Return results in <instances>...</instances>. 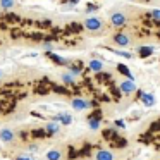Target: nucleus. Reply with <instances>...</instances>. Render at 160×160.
Instances as JSON below:
<instances>
[{"label":"nucleus","mask_w":160,"mask_h":160,"mask_svg":"<svg viewBox=\"0 0 160 160\" xmlns=\"http://www.w3.org/2000/svg\"><path fill=\"white\" fill-rule=\"evenodd\" d=\"M50 86H52V83H50L47 78H43L42 81H38V83L35 84V88H33V91H35L36 95H47L48 91H52L50 90Z\"/></svg>","instance_id":"1"},{"label":"nucleus","mask_w":160,"mask_h":160,"mask_svg":"<svg viewBox=\"0 0 160 160\" xmlns=\"http://www.w3.org/2000/svg\"><path fill=\"white\" fill-rule=\"evenodd\" d=\"M71 105H72L74 110H86V108H90V100H84V98H79V97H74L72 100H71Z\"/></svg>","instance_id":"2"},{"label":"nucleus","mask_w":160,"mask_h":160,"mask_svg":"<svg viewBox=\"0 0 160 160\" xmlns=\"http://www.w3.org/2000/svg\"><path fill=\"white\" fill-rule=\"evenodd\" d=\"M110 22L115 26V28H121V26H124L126 22H128V18H126L122 12H112L110 14Z\"/></svg>","instance_id":"3"},{"label":"nucleus","mask_w":160,"mask_h":160,"mask_svg":"<svg viewBox=\"0 0 160 160\" xmlns=\"http://www.w3.org/2000/svg\"><path fill=\"white\" fill-rule=\"evenodd\" d=\"M84 28H86L88 31H100L102 29V21L98 18H88L86 21H84Z\"/></svg>","instance_id":"4"},{"label":"nucleus","mask_w":160,"mask_h":160,"mask_svg":"<svg viewBox=\"0 0 160 160\" xmlns=\"http://www.w3.org/2000/svg\"><path fill=\"white\" fill-rule=\"evenodd\" d=\"M16 108L14 100H0V115H7Z\"/></svg>","instance_id":"5"},{"label":"nucleus","mask_w":160,"mask_h":160,"mask_svg":"<svg viewBox=\"0 0 160 160\" xmlns=\"http://www.w3.org/2000/svg\"><path fill=\"white\" fill-rule=\"evenodd\" d=\"M95 79H97V83L100 84V86H108V84L112 83V76L110 72H97L95 74Z\"/></svg>","instance_id":"6"},{"label":"nucleus","mask_w":160,"mask_h":160,"mask_svg":"<svg viewBox=\"0 0 160 160\" xmlns=\"http://www.w3.org/2000/svg\"><path fill=\"white\" fill-rule=\"evenodd\" d=\"M119 90H121V93L124 95H131L136 91V86H134V81H122L121 84H119Z\"/></svg>","instance_id":"7"},{"label":"nucleus","mask_w":160,"mask_h":160,"mask_svg":"<svg viewBox=\"0 0 160 160\" xmlns=\"http://www.w3.org/2000/svg\"><path fill=\"white\" fill-rule=\"evenodd\" d=\"M14 138H16V134H14V131H11L9 128H4V129H0V141H4V143H12L14 141Z\"/></svg>","instance_id":"8"},{"label":"nucleus","mask_w":160,"mask_h":160,"mask_svg":"<svg viewBox=\"0 0 160 160\" xmlns=\"http://www.w3.org/2000/svg\"><path fill=\"white\" fill-rule=\"evenodd\" d=\"M0 21L2 22H5V24H7V22H21L22 19H21V16H18V14H14V12H7V14H4V16H0Z\"/></svg>","instance_id":"9"},{"label":"nucleus","mask_w":160,"mask_h":160,"mask_svg":"<svg viewBox=\"0 0 160 160\" xmlns=\"http://www.w3.org/2000/svg\"><path fill=\"white\" fill-rule=\"evenodd\" d=\"M55 122H59V124H64V126H69L71 122H72V117H71L67 112H60V114L55 115V119H53Z\"/></svg>","instance_id":"10"},{"label":"nucleus","mask_w":160,"mask_h":160,"mask_svg":"<svg viewBox=\"0 0 160 160\" xmlns=\"http://www.w3.org/2000/svg\"><path fill=\"white\" fill-rule=\"evenodd\" d=\"M67 67H69V74H72V76H79V74H83V62H76V64H67Z\"/></svg>","instance_id":"11"},{"label":"nucleus","mask_w":160,"mask_h":160,"mask_svg":"<svg viewBox=\"0 0 160 160\" xmlns=\"http://www.w3.org/2000/svg\"><path fill=\"white\" fill-rule=\"evenodd\" d=\"M83 31V24H79V22H69V24L66 26V35H72V33H79Z\"/></svg>","instance_id":"12"},{"label":"nucleus","mask_w":160,"mask_h":160,"mask_svg":"<svg viewBox=\"0 0 160 160\" xmlns=\"http://www.w3.org/2000/svg\"><path fill=\"white\" fill-rule=\"evenodd\" d=\"M114 42L121 47H126L129 45V36L124 35V33H117V35H114Z\"/></svg>","instance_id":"13"},{"label":"nucleus","mask_w":160,"mask_h":160,"mask_svg":"<svg viewBox=\"0 0 160 160\" xmlns=\"http://www.w3.org/2000/svg\"><path fill=\"white\" fill-rule=\"evenodd\" d=\"M108 145H110L112 148H124V146L128 145V139H126V138H121V136H117V138H114L112 141H108Z\"/></svg>","instance_id":"14"},{"label":"nucleus","mask_w":160,"mask_h":160,"mask_svg":"<svg viewBox=\"0 0 160 160\" xmlns=\"http://www.w3.org/2000/svg\"><path fill=\"white\" fill-rule=\"evenodd\" d=\"M108 93L112 95V100H114V102H119V100H121V95H122V93H121V90H119V88L115 86L114 83L108 84Z\"/></svg>","instance_id":"15"},{"label":"nucleus","mask_w":160,"mask_h":160,"mask_svg":"<svg viewBox=\"0 0 160 160\" xmlns=\"http://www.w3.org/2000/svg\"><path fill=\"white\" fill-rule=\"evenodd\" d=\"M48 57H50V60H52V62L59 64V66H67V64H69V60H67V59H64L62 55H57V53H53V52H50Z\"/></svg>","instance_id":"16"},{"label":"nucleus","mask_w":160,"mask_h":160,"mask_svg":"<svg viewBox=\"0 0 160 160\" xmlns=\"http://www.w3.org/2000/svg\"><path fill=\"white\" fill-rule=\"evenodd\" d=\"M95 157H97V160H114V155H112L110 150H98Z\"/></svg>","instance_id":"17"},{"label":"nucleus","mask_w":160,"mask_h":160,"mask_svg":"<svg viewBox=\"0 0 160 160\" xmlns=\"http://www.w3.org/2000/svg\"><path fill=\"white\" fill-rule=\"evenodd\" d=\"M117 71L122 74V76H126L129 81H134V76L131 74V71H129L128 66H124V64H117Z\"/></svg>","instance_id":"18"},{"label":"nucleus","mask_w":160,"mask_h":160,"mask_svg":"<svg viewBox=\"0 0 160 160\" xmlns=\"http://www.w3.org/2000/svg\"><path fill=\"white\" fill-rule=\"evenodd\" d=\"M45 131H47V134H57V132L60 131V124L59 122H48L47 124V128H45Z\"/></svg>","instance_id":"19"},{"label":"nucleus","mask_w":160,"mask_h":160,"mask_svg":"<svg viewBox=\"0 0 160 160\" xmlns=\"http://www.w3.org/2000/svg\"><path fill=\"white\" fill-rule=\"evenodd\" d=\"M47 160H62V152H60L59 148L48 150V153H47Z\"/></svg>","instance_id":"20"},{"label":"nucleus","mask_w":160,"mask_h":160,"mask_svg":"<svg viewBox=\"0 0 160 160\" xmlns=\"http://www.w3.org/2000/svg\"><path fill=\"white\" fill-rule=\"evenodd\" d=\"M102 134H103L105 141H112V139H114V138H117V131H115L114 128L103 129V131H102Z\"/></svg>","instance_id":"21"},{"label":"nucleus","mask_w":160,"mask_h":160,"mask_svg":"<svg viewBox=\"0 0 160 160\" xmlns=\"http://www.w3.org/2000/svg\"><path fill=\"white\" fill-rule=\"evenodd\" d=\"M139 98H141V102L146 105V107H153V105H155V97L150 95V93H143Z\"/></svg>","instance_id":"22"},{"label":"nucleus","mask_w":160,"mask_h":160,"mask_svg":"<svg viewBox=\"0 0 160 160\" xmlns=\"http://www.w3.org/2000/svg\"><path fill=\"white\" fill-rule=\"evenodd\" d=\"M50 90L59 93V95H71V90L67 86H59V84H53V83H52V86H50Z\"/></svg>","instance_id":"23"},{"label":"nucleus","mask_w":160,"mask_h":160,"mask_svg":"<svg viewBox=\"0 0 160 160\" xmlns=\"http://www.w3.org/2000/svg\"><path fill=\"white\" fill-rule=\"evenodd\" d=\"M138 53H139L141 59H146V57H150L153 53V48H152V47H139Z\"/></svg>","instance_id":"24"},{"label":"nucleus","mask_w":160,"mask_h":160,"mask_svg":"<svg viewBox=\"0 0 160 160\" xmlns=\"http://www.w3.org/2000/svg\"><path fill=\"white\" fill-rule=\"evenodd\" d=\"M26 38L29 40H38V42H43L45 40V35H43V31H38V33H24Z\"/></svg>","instance_id":"25"},{"label":"nucleus","mask_w":160,"mask_h":160,"mask_svg":"<svg viewBox=\"0 0 160 160\" xmlns=\"http://www.w3.org/2000/svg\"><path fill=\"white\" fill-rule=\"evenodd\" d=\"M102 67H103V66H102V62H100V60H97V59H95V60H91V62H90V69L93 71L95 74H97V72H100V71H102Z\"/></svg>","instance_id":"26"},{"label":"nucleus","mask_w":160,"mask_h":160,"mask_svg":"<svg viewBox=\"0 0 160 160\" xmlns=\"http://www.w3.org/2000/svg\"><path fill=\"white\" fill-rule=\"evenodd\" d=\"M16 5V0H0V7L9 11V9H14Z\"/></svg>","instance_id":"27"},{"label":"nucleus","mask_w":160,"mask_h":160,"mask_svg":"<svg viewBox=\"0 0 160 160\" xmlns=\"http://www.w3.org/2000/svg\"><path fill=\"white\" fill-rule=\"evenodd\" d=\"M62 81L66 83L67 88H69V86H74V84H76V81H74V76H72V74H64V76H62Z\"/></svg>","instance_id":"28"},{"label":"nucleus","mask_w":160,"mask_h":160,"mask_svg":"<svg viewBox=\"0 0 160 160\" xmlns=\"http://www.w3.org/2000/svg\"><path fill=\"white\" fill-rule=\"evenodd\" d=\"M47 136V131H45V128H42V129H33L31 131V138H45Z\"/></svg>","instance_id":"29"},{"label":"nucleus","mask_w":160,"mask_h":160,"mask_svg":"<svg viewBox=\"0 0 160 160\" xmlns=\"http://www.w3.org/2000/svg\"><path fill=\"white\" fill-rule=\"evenodd\" d=\"M90 153H91V145H84V148H81L79 152H78V157H90Z\"/></svg>","instance_id":"30"},{"label":"nucleus","mask_w":160,"mask_h":160,"mask_svg":"<svg viewBox=\"0 0 160 160\" xmlns=\"http://www.w3.org/2000/svg\"><path fill=\"white\" fill-rule=\"evenodd\" d=\"M102 117H103V114H102L100 108L93 110V112H91V115H88V119H95V121H102Z\"/></svg>","instance_id":"31"},{"label":"nucleus","mask_w":160,"mask_h":160,"mask_svg":"<svg viewBox=\"0 0 160 160\" xmlns=\"http://www.w3.org/2000/svg\"><path fill=\"white\" fill-rule=\"evenodd\" d=\"M148 18H152L153 21H157V22H160V9H153L152 12L148 14Z\"/></svg>","instance_id":"32"},{"label":"nucleus","mask_w":160,"mask_h":160,"mask_svg":"<svg viewBox=\"0 0 160 160\" xmlns=\"http://www.w3.org/2000/svg\"><path fill=\"white\" fill-rule=\"evenodd\" d=\"M36 24H38V28L43 31V29H47V28H50V26H52V21H48V19H43V21L36 22Z\"/></svg>","instance_id":"33"},{"label":"nucleus","mask_w":160,"mask_h":160,"mask_svg":"<svg viewBox=\"0 0 160 160\" xmlns=\"http://www.w3.org/2000/svg\"><path fill=\"white\" fill-rule=\"evenodd\" d=\"M21 36H24V33L21 31V29H11V38H14V40H18V38H21Z\"/></svg>","instance_id":"34"},{"label":"nucleus","mask_w":160,"mask_h":160,"mask_svg":"<svg viewBox=\"0 0 160 160\" xmlns=\"http://www.w3.org/2000/svg\"><path fill=\"white\" fill-rule=\"evenodd\" d=\"M67 157H69L71 160L78 158V152H76V148H74V146H69V148H67Z\"/></svg>","instance_id":"35"},{"label":"nucleus","mask_w":160,"mask_h":160,"mask_svg":"<svg viewBox=\"0 0 160 160\" xmlns=\"http://www.w3.org/2000/svg\"><path fill=\"white\" fill-rule=\"evenodd\" d=\"M110 50V48H108ZM112 53H115V55H121V57H124V59H131V53L129 52H122V50H110Z\"/></svg>","instance_id":"36"},{"label":"nucleus","mask_w":160,"mask_h":160,"mask_svg":"<svg viewBox=\"0 0 160 160\" xmlns=\"http://www.w3.org/2000/svg\"><path fill=\"white\" fill-rule=\"evenodd\" d=\"M88 124H90V129H98L100 128V121H95V119H88Z\"/></svg>","instance_id":"37"},{"label":"nucleus","mask_w":160,"mask_h":160,"mask_svg":"<svg viewBox=\"0 0 160 160\" xmlns=\"http://www.w3.org/2000/svg\"><path fill=\"white\" fill-rule=\"evenodd\" d=\"M42 48H43V50H47V52L50 53V52H52V48H53V45H52L50 42H43V43H42Z\"/></svg>","instance_id":"38"},{"label":"nucleus","mask_w":160,"mask_h":160,"mask_svg":"<svg viewBox=\"0 0 160 160\" xmlns=\"http://www.w3.org/2000/svg\"><path fill=\"white\" fill-rule=\"evenodd\" d=\"M97 9H98L97 4H90V5L86 7V11H88V12H93V11H97Z\"/></svg>","instance_id":"39"},{"label":"nucleus","mask_w":160,"mask_h":160,"mask_svg":"<svg viewBox=\"0 0 160 160\" xmlns=\"http://www.w3.org/2000/svg\"><path fill=\"white\" fill-rule=\"evenodd\" d=\"M60 2H62V4H69V5H76L79 0H60Z\"/></svg>","instance_id":"40"},{"label":"nucleus","mask_w":160,"mask_h":160,"mask_svg":"<svg viewBox=\"0 0 160 160\" xmlns=\"http://www.w3.org/2000/svg\"><path fill=\"white\" fill-rule=\"evenodd\" d=\"M115 126H117V128H126V122L119 119V121H115Z\"/></svg>","instance_id":"41"},{"label":"nucleus","mask_w":160,"mask_h":160,"mask_svg":"<svg viewBox=\"0 0 160 160\" xmlns=\"http://www.w3.org/2000/svg\"><path fill=\"white\" fill-rule=\"evenodd\" d=\"M16 160H35V158H31V157H18Z\"/></svg>","instance_id":"42"},{"label":"nucleus","mask_w":160,"mask_h":160,"mask_svg":"<svg viewBox=\"0 0 160 160\" xmlns=\"http://www.w3.org/2000/svg\"><path fill=\"white\" fill-rule=\"evenodd\" d=\"M0 29H7V24L5 22H0Z\"/></svg>","instance_id":"43"},{"label":"nucleus","mask_w":160,"mask_h":160,"mask_svg":"<svg viewBox=\"0 0 160 160\" xmlns=\"http://www.w3.org/2000/svg\"><path fill=\"white\" fill-rule=\"evenodd\" d=\"M155 35H157V36H158V38H160V29H158V31H157V33H155Z\"/></svg>","instance_id":"44"},{"label":"nucleus","mask_w":160,"mask_h":160,"mask_svg":"<svg viewBox=\"0 0 160 160\" xmlns=\"http://www.w3.org/2000/svg\"><path fill=\"white\" fill-rule=\"evenodd\" d=\"M143 2H150V0H143Z\"/></svg>","instance_id":"45"},{"label":"nucleus","mask_w":160,"mask_h":160,"mask_svg":"<svg viewBox=\"0 0 160 160\" xmlns=\"http://www.w3.org/2000/svg\"><path fill=\"white\" fill-rule=\"evenodd\" d=\"M0 78H2V72H0Z\"/></svg>","instance_id":"46"}]
</instances>
